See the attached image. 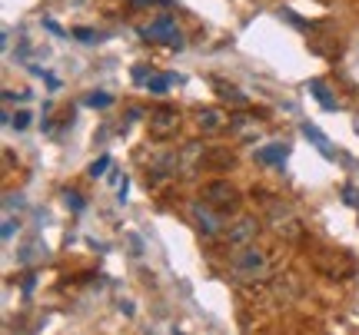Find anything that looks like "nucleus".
Segmentation results:
<instances>
[{"label":"nucleus","mask_w":359,"mask_h":335,"mask_svg":"<svg viewBox=\"0 0 359 335\" xmlns=\"http://www.w3.org/2000/svg\"><path fill=\"white\" fill-rule=\"evenodd\" d=\"M107 166H110V156H100L97 163H90V176H93V180H97V176H103V173H107Z\"/></svg>","instance_id":"nucleus-17"},{"label":"nucleus","mask_w":359,"mask_h":335,"mask_svg":"<svg viewBox=\"0 0 359 335\" xmlns=\"http://www.w3.org/2000/svg\"><path fill=\"white\" fill-rule=\"evenodd\" d=\"M140 37L143 40H150V43H167V47H183V37H180V30H177V24H173V17H156L154 24H147V27H140Z\"/></svg>","instance_id":"nucleus-3"},{"label":"nucleus","mask_w":359,"mask_h":335,"mask_svg":"<svg viewBox=\"0 0 359 335\" xmlns=\"http://www.w3.org/2000/svg\"><path fill=\"white\" fill-rule=\"evenodd\" d=\"M286 153H290V150H286L283 143H269V146H259L257 150V159L266 163V166H283V163H286Z\"/></svg>","instance_id":"nucleus-8"},{"label":"nucleus","mask_w":359,"mask_h":335,"mask_svg":"<svg viewBox=\"0 0 359 335\" xmlns=\"http://www.w3.org/2000/svg\"><path fill=\"white\" fill-rule=\"evenodd\" d=\"M13 222H17V220H4V229H0V232H4V239H11V236H13Z\"/></svg>","instance_id":"nucleus-20"},{"label":"nucleus","mask_w":359,"mask_h":335,"mask_svg":"<svg viewBox=\"0 0 359 335\" xmlns=\"http://www.w3.org/2000/svg\"><path fill=\"white\" fill-rule=\"evenodd\" d=\"M306 90L313 93L316 100H320V106H323V110H336V106H339V104H336V97H333V93H330V87H326L323 80H309V83H306Z\"/></svg>","instance_id":"nucleus-10"},{"label":"nucleus","mask_w":359,"mask_h":335,"mask_svg":"<svg viewBox=\"0 0 359 335\" xmlns=\"http://www.w3.org/2000/svg\"><path fill=\"white\" fill-rule=\"evenodd\" d=\"M217 87H219L217 93L223 97V100H233L236 106H246V93H240L236 87H230V83H217Z\"/></svg>","instance_id":"nucleus-13"},{"label":"nucleus","mask_w":359,"mask_h":335,"mask_svg":"<svg viewBox=\"0 0 359 335\" xmlns=\"http://www.w3.org/2000/svg\"><path fill=\"white\" fill-rule=\"evenodd\" d=\"M110 104H114V97H110V93H90L87 97V106H93V110H107Z\"/></svg>","instance_id":"nucleus-14"},{"label":"nucleus","mask_w":359,"mask_h":335,"mask_svg":"<svg viewBox=\"0 0 359 335\" xmlns=\"http://www.w3.org/2000/svg\"><path fill=\"white\" fill-rule=\"evenodd\" d=\"M266 222L269 229L283 236V239H299V232H303V222L296 216V209L290 203H283V199H266Z\"/></svg>","instance_id":"nucleus-2"},{"label":"nucleus","mask_w":359,"mask_h":335,"mask_svg":"<svg viewBox=\"0 0 359 335\" xmlns=\"http://www.w3.org/2000/svg\"><path fill=\"white\" fill-rule=\"evenodd\" d=\"M196 123H200V129H206V133H217V129L226 127V120L219 116V110H200V113H196Z\"/></svg>","instance_id":"nucleus-11"},{"label":"nucleus","mask_w":359,"mask_h":335,"mask_svg":"<svg viewBox=\"0 0 359 335\" xmlns=\"http://www.w3.org/2000/svg\"><path fill=\"white\" fill-rule=\"evenodd\" d=\"M303 136H306V140L313 143L326 159H333V146H330V140H326V133H323V129H316L313 123H303Z\"/></svg>","instance_id":"nucleus-9"},{"label":"nucleus","mask_w":359,"mask_h":335,"mask_svg":"<svg viewBox=\"0 0 359 335\" xmlns=\"http://www.w3.org/2000/svg\"><path fill=\"white\" fill-rule=\"evenodd\" d=\"M180 127V113L173 110V106H160V110H154L150 113V136H156V140H167V136H173Z\"/></svg>","instance_id":"nucleus-7"},{"label":"nucleus","mask_w":359,"mask_h":335,"mask_svg":"<svg viewBox=\"0 0 359 335\" xmlns=\"http://www.w3.org/2000/svg\"><path fill=\"white\" fill-rule=\"evenodd\" d=\"M13 120H11V127L13 129H27L30 127V113H27V110H17V113H11Z\"/></svg>","instance_id":"nucleus-15"},{"label":"nucleus","mask_w":359,"mask_h":335,"mask_svg":"<svg viewBox=\"0 0 359 335\" xmlns=\"http://www.w3.org/2000/svg\"><path fill=\"white\" fill-rule=\"evenodd\" d=\"M257 232H259V220H257V216H240V220H233L230 229H226V245H230V249L257 245Z\"/></svg>","instance_id":"nucleus-5"},{"label":"nucleus","mask_w":359,"mask_h":335,"mask_svg":"<svg viewBox=\"0 0 359 335\" xmlns=\"http://www.w3.org/2000/svg\"><path fill=\"white\" fill-rule=\"evenodd\" d=\"M230 279L243 285H257L269 279V256L257 245H243V249H233L230 259Z\"/></svg>","instance_id":"nucleus-1"},{"label":"nucleus","mask_w":359,"mask_h":335,"mask_svg":"<svg viewBox=\"0 0 359 335\" xmlns=\"http://www.w3.org/2000/svg\"><path fill=\"white\" fill-rule=\"evenodd\" d=\"M34 283H37V279H34V276H27V279H24V292H34Z\"/></svg>","instance_id":"nucleus-21"},{"label":"nucleus","mask_w":359,"mask_h":335,"mask_svg":"<svg viewBox=\"0 0 359 335\" xmlns=\"http://www.w3.org/2000/svg\"><path fill=\"white\" fill-rule=\"evenodd\" d=\"M173 83H180V77H177V73H154V77L147 80V90H150V93H156V97H160V93H167L170 87H173Z\"/></svg>","instance_id":"nucleus-12"},{"label":"nucleus","mask_w":359,"mask_h":335,"mask_svg":"<svg viewBox=\"0 0 359 335\" xmlns=\"http://www.w3.org/2000/svg\"><path fill=\"white\" fill-rule=\"evenodd\" d=\"M203 199L213 209H219V213H233V209L240 206V193H236V190H233L226 180L206 183V186H203Z\"/></svg>","instance_id":"nucleus-4"},{"label":"nucleus","mask_w":359,"mask_h":335,"mask_svg":"<svg viewBox=\"0 0 359 335\" xmlns=\"http://www.w3.org/2000/svg\"><path fill=\"white\" fill-rule=\"evenodd\" d=\"M70 37L83 40V43H93V40H97V34H93L90 27H74V30H70Z\"/></svg>","instance_id":"nucleus-16"},{"label":"nucleus","mask_w":359,"mask_h":335,"mask_svg":"<svg viewBox=\"0 0 359 335\" xmlns=\"http://www.w3.org/2000/svg\"><path fill=\"white\" fill-rule=\"evenodd\" d=\"M67 206L74 209V213H80V209H83V196H80V193H67Z\"/></svg>","instance_id":"nucleus-18"},{"label":"nucleus","mask_w":359,"mask_h":335,"mask_svg":"<svg viewBox=\"0 0 359 335\" xmlns=\"http://www.w3.org/2000/svg\"><path fill=\"white\" fill-rule=\"evenodd\" d=\"M43 27H47L50 34H57V37H64V30H60V24H57V20H43Z\"/></svg>","instance_id":"nucleus-19"},{"label":"nucleus","mask_w":359,"mask_h":335,"mask_svg":"<svg viewBox=\"0 0 359 335\" xmlns=\"http://www.w3.org/2000/svg\"><path fill=\"white\" fill-rule=\"evenodd\" d=\"M190 220L196 222V229L203 232V236H217L223 220H219V209H213L206 199H196L190 206Z\"/></svg>","instance_id":"nucleus-6"}]
</instances>
